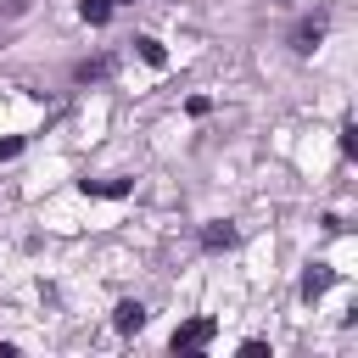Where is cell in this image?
Masks as SVG:
<instances>
[{"label":"cell","mask_w":358,"mask_h":358,"mask_svg":"<svg viewBox=\"0 0 358 358\" xmlns=\"http://www.w3.org/2000/svg\"><path fill=\"white\" fill-rule=\"evenodd\" d=\"M17 151H22V140H0V162H11Z\"/></svg>","instance_id":"cell-11"},{"label":"cell","mask_w":358,"mask_h":358,"mask_svg":"<svg viewBox=\"0 0 358 358\" xmlns=\"http://www.w3.org/2000/svg\"><path fill=\"white\" fill-rule=\"evenodd\" d=\"M112 11H117L112 0H84V6H78V17H84V22H95V28H101V22L112 17Z\"/></svg>","instance_id":"cell-8"},{"label":"cell","mask_w":358,"mask_h":358,"mask_svg":"<svg viewBox=\"0 0 358 358\" xmlns=\"http://www.w3.org/2000/svg\"><path fill=\"white\" fill-rule=\"evenodd\" d=\"M319 39H324V11H313V17H302V22L291 28V50H302V56H308Z\"/></svg>","instance_id":"cell-2"},{"label":"cell","mask_w":358,"mask_h":358,"mask_svg":"<svg viewBox=\"0 0 358 358\" xmlns=\"http://www.w3.org/2000/svg\"><path fill=\"white\" fill-rule=\"evenodd\" d=\"M213 341V319H185L173 330V352H190V347H207Z\"/></svg>","instance_id":"cell-1"},{"label":"cell","mask_w":358,"mask_h":358,"mask_svg":"<svg viewBox=\"0 0 358 358\" xmlns=\"http://www.w3.org/2000/svg\"><path fill=\"white\" fill-rule=\"evenodd\" d=\"M330 291V263H308V274H302V296L313 302V296H324Z\"/></svg>","instance_id":"cell-4"},{"label":"cell","mask_w":358,"mask_h":358,"mask_svg":"<svg viewBox=\"0 0 358 358\" xmlns=\"http://www.w3.org/2000/svg\"><path fill=\"white\" fill-rule=\"evenodd\" d=\"M112 6H129V0H112Z\"/></svg>","instance_id":"cell-13"},{"label":"cell","mask_w":358,"mask_h":358,"mask_svg":"<svg viewBox=\"0 0 358 358\" xmlns=\"http://www.w3.org/2000/svg\"><path fill=\"white\" fill-rule=\"evenodd\" d=\"M84 196H129V179H84Z\"/></svg>","instance_id":"cell-7"},{"label":"cell","mask_w":358,"mask_h":358,"mask_svg":"<svg viewBox=\"0 0 358 358\" xmlns=\"http://www.w3.org/2000/svg\"><path fill=\"white\" fill-rule=\"evenodd\" d=\"M341 151H347V157L358 151V129H352V123H341Z\"/></svg>","instance_id":"cell-10"},{"label":"cell","mask_w":358,"mask_h":358,"mask_svg":"<svg viewBox=\"0 0 358 358\" xmlns=\"http://www.w3.org/2000/svg\"><path fill=\"white\" fill-rule=\"evenodd\" d=\"M134 50H140V62H145V67H168V50H162V39H134Z\"/></svg>","instance_id":"cell-6"},{"label":"cell","mask_w":358,"mask_h":358,"mask_svg":"<svg viewBox=\"0 0 358 358\" xmlns=\"http://www.w3.org/2000/svg\"><path fill=\"white\" fill-rule=\"evenodd\" d=\"M112 324H117L123 336H140V330H145V308H140V302H117V308H112Z\"/></svg>","instance_id":"cell-3"},{"label":"cell","mask_w":358,"mask_h":358,"mask_svg":"<svg viewBox=\"0 0 358 358\" xmlns=\"http://www.w3.org/2000/svg\"><path fill=\"white\" fill-rule=\"evenodd\" d=\"M201 246H207V252L235 246V224H207V229H201Z\"/></svg>","instance_id":"cell-5"},{"label":"cell","mask_w":358,"mask_h":358,"mask_svg":"<svg viewBox=\"0 0 358 358\" xmlns=\"http://www.w3.org/2000/svg\"><path fill=\"white\" fill-rule=\"evenodd\" d=\"M73 78H78V84H95V78H106V62H78Z\"/></svg>","instance_id":"cell-9"},{"label":"cell","mask_w":358,"mask_h":358,"mask_svg":"<svg viewBox=\"0 0 358 358\" xmlns=\"http://www.w3.org/2000/svg\"><path fill=\"white\" fill-rule=\"evenodd\" d=\"M0 11H6V17H17V11H22V0H6V6H0Z\"/></svg>","instance_id":"cell-12"}]
</instances>
